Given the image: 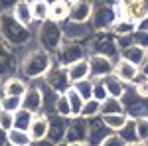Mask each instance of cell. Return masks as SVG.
<instances>
[{
    "label": "cell",
    "mask_w": 148,
    "mask_h": 146,
    "mask_svg": "<svg viewBox=\"0 0 148 146\" xmlns=\"http://www.w3.org/2000/svg\"><path fill=\"white\" fill-rule=\"evenodd\" d=\"M49 67H51V56L44 49H40V47L30 49L24 57L18 59V71H20V77L24 81L42 79Z\"/></svg>",
    "instance_id": "1"
},
{
    "label": "cell",
    "mask_w": 148,
    "mask_h": 146,
    "mask_svg": "<svg viewBox=\"0 0 148 146\" xmlns=\"http://www.w3.org/2000/svg\"><path fill=\"white\" fill-rule=\"evenodd\" d=\"M34 38V30L30 28H24L16 22L10 16V12H2L0 14V40L8 45L10 49H18V47H24L28 45V42Z\"/></svg>",
    "instance_id": "2"
},
{
    "label": "cell",
    "mask_w": 148,
    "mask_h": 146,
    "mask_svg": "<svg viewBox=\"0 0 148 146\" xmlns=\"http://www.w3.org/2000/svg\"><path fill=\"white\" fill-rule=\"evenodd\" d=\"M87 56H101L107 57L111 61L119 59V47H116V40L111 32H95V34L87 40Z\"/></svg>",
    "instance_id": "3"
},
{
    "label": "cell",
    "mask_w": 148,
    "mask_h": 146,
    "mask_svg": "<svg viewBox=\"0 0 148 146\" xmlns=\"http://www.w3.org/2000/svg\"><path fill=\"white\" fill-rule=\"evenodd\" d=\"M38 32H36V40H38V47L47 51L49 56H53L59 45L63 44V34H61V26L56 22H49L46 20L44 24L36 26Z\"/></svg>",
    "instance_id": "4"
},
{
    "label": "cell",
    "mask_w": 148,
    "mask_h": 146,
    "mask_svg": "<svg viewBox=\"0 0 148 146\" xmlns=\"http://www.w3.org/2000/svg\"><path fill=\"white\" fill-rule=\"evenodd\" d=\"M81 59H87V47L79 42H63L59 45V49L51 56V61H56L61 67H69Z\"/></svg>",
    "instance_id": "5"
},
{
    "label": "cell",
    "mask_w": 148,
    "mask_h": 146,
    "mask_svg": "<svg viewBox=\"0 0 148 146\" xmlns=\"http://www.w3.org/2000/svg\"><path fill=\"white\" fill-rule=\"evenodd\" d=\"M123 103V111L128 119L136 121V119H148V99L138 97L136 93L132 91V87H126L125 95L121 97Z\"/></svg>",
    "instance_id": "6"
},
{
    "label": "cell",
    "mask_w": 148,
    "mask_h": 146,
    "mask_svg": "<svg viewBox=\"0 0 148 146\" xmlns=\"http://www.w3.org/2000/svg\"><path fill=\"white\" fill-rule=\"evenodd\" d=\"M116 22V16L111 4L107 2H99V4H93V12H91V24L93 32H111V28Z\"/></svg>",
    "instance_id": "7"
},
{
    "label": "cell",
    "mask_w": 148,
    "mask_h": 146,
    "mask_svg": "<svg viewBox=\"0 0 148 146\" xmlns=\"http://www.w3.org/2000/svg\"><path fill=\"white\" fill-rule=\"evenodd\" d=\"M42 81L46 83L49 89L56 91L57 95H63L71 87V83H69V79H67V69L57 65L56 61H51V67L47 69V73L42 77Z\"/></svg>",
    "instance_id": "8"
},
{
    "label": "cell",
    "mask_w": 148,
    "mask_h": 146,
    "mask_svg": "<svg viewBox=\"0 0 148 146\" xmlns=\"http://www.w3.org/2000/svg\"><path fill=\"white\" fill-rule=\"evenodd\" d=\"M61 34H63V42H79L85 44V40H89L95 32H93L91 24H75V22H63L61 24Z\"/></svg>",
    "instance_id": "9"
},
{
    "label": "cell",
    "mask_w": 148,
    "mask_h": 146,
    "mask_svg": "<svg viewBox=\"0 0 148 146\" xmlns=\"http://www.w3.org/2000/svg\"><path fill=\"white\" fill-rule=\"evenodd\" d=\"M69 146L73 144H85L87 142V121L83 117H73L69 119L67 132H65V140Z\"/></svg>",
    "instance_id": "10"
},
{
    "label": "cell",
    "mask_w": 148,
    "mask_h": 146,
    "mask_svg": "<svg viewBox=\"0 0 148 146\" xmlns=\"http://www.w3.org/2000/svg\"><path fill=\"white\" fill-rule=\"evenodd\" d=\"M16 71H18L16 51L10 49L8 45L0 40V79L4 81V79L12 77V75H16Z\"/></svg>",
    "instance_id": "11"
},
{
    "label": "cell",
    "mask_w": 148,
    "mask_h": 146,
    "mask_svg": "<svg viewBox=\"0 0 148 146\" xmlns=\"http://www.w3.org/2000/svg\"><path fill=\"white\" fill-rule=\"evenodd\" d=\"M123 18L132 24H140L148 18V0H130L123 2Z\"/></svg>",
    "instance_id": "12"
},
{
    "label": "cell",
    "mask_w": 148,
    "mask_h": 146,
    "mask_svg": "<svg viewBox=\"0 0 148 146\" xmlns=\"http://www.w3.org/2000/svg\"><path fill=\"white\" fill-rule=\"evenodd\" d=\"M87 63H89V79H93V81H99L107 75H113L114 61L107 59V57L87 56Z\"/></svg>",
    "instance_id": "13"
},
{
    "label": "cell",
    "mask_w": 148,
    "mask_h": 146,
    "mask_svg": "<svg viewBox=\"0 0 148 146\" xmlns=\"http://www.w3.org/2000/svg\"><path fill=\"white\" fill-rule=\"evenodd\" d=\"M69 119H63L59 114H49L47 117V140L51 144H59L65 140V132H67Z\"/></svg>",
    "instance_id": "14"
},
{
    "label": "cell",
    "mask_w": 148,
    "mask_h": 146,
    "mask_svg": "<svg viewBox=\"0 0 148 146\" xmlns=\"http://www.w3.org/2000/svg\"><path fill=\"white\" fill-rule=\"evenodd\" d=\"M113 132L107 128V124L101 121V117H97V119H89L87 121V146H101V142L107 138V136H111Z\"/></svg>",
    "instance_id": "15"
},
{
    "label": "cell",
    "mask_w": 148,
    "mask_h": 146,
    "mask_svg": "<svg viewBox=\"0 0 148 146\" xmlns=\"http://www.w3.org/2000/svg\"><path fill=\"white\" fill-rule=\"evenodd\" d=\"M91 12H93V2L87 0H75V2H69V22L75 24H87L91 20Z\"/></svg>",
    "instance_id": "16"
},
{
    "label": "cell",
    "mask_w": 148,
    "mask_h": 146,
    "mask_svg": "<svg viewBox=\"0 0 148 146\" xmlns=\"http://www.w3.org/2000/svg\"><path fill=\"white\" fill-rule=\"evenodd\" d=\"M34 83H36V87L40 89V95H42V114H46V117L56 114V103H57L59 95L53 89H49L42 79H36Z\"/></svg>",
    "instance_id": "17"
},
{
    "label": "cell",
    "mask_w": 148,
    "mask_h": 146,
    "mask_svg": "<svg viewBox=\"0 0 148 146\" xmlns=\"http://www.w3.org/2000/svg\"><path fill=\"white\" fill-rule=\"evenodd\" d=\"M138 73H140V67L128 63V61H125V59H116V61H114L113 75L119 79L121 83H125L126 87L132 85V81H134V77H136Z\"/></svg>",
    "instance_id": "18"
},
{
    "label": "cell",
    "mask_w": 148,
    "mask_h": 146,
    "mask_svg": "<svg viewBox=\"0 0 148 146\" xmlns=\"http://www.w3.org/2000/svg\"><path fill=\"white\" fill-rule=\"evenodd\" d=\"M22 109L32 114H42V95L40 89L36 87V83H28V89L22 95Z\"/></svg>",
    "instance_id": "19"
},
{
    "label": "cell",
    "mask_w": 148,
    "mask_h": 146,
    "mask_svg": "<svg viewBox=\"0 0 148 146\" xmlns=\"http://www.w3.org/2000/svg\"><path fill=\"white\" fill-rule=\"evenodd\" d=\"M26 89H28V81H24L20 75H12V77L4 79L0 85V93L4 97H20L22 99Z\"/></svg>",
    "instance_id": "20"
},
{
    "label": "cell",
    "mask_w": 148,
    "mask_h": 146,
    "mask_svg": "<svg viewBox=\"0 0 148 146\" xmlns=\"http://www.w3.org/2000/svg\"><path fill=\"white\" fill-rule=\"evenodd\" d=\"M10 16L16 20V22L24 26V28H30L32 30V26H34V20H32V12H30V2H26V0H20V2H16L14 6H12L10 10Z\"/></svg>",
    "instance_id": "21"
},
{
    "label": "cell",
    "mask_w": 148,
    "mask_h": 146,
    "mask_svg": "<svg viewBox=\"0 0 148 146\" xmlns=\"http://www.w3.org/2000/svg\"><path fill=\"white\" fill-rule=\"evenodd\" d=\"M67 16H69V2H65V0L49 2V10H47V20L49 22H56L61 26L63 22H67Z\"/></svg>",
    "instance_id": "22"
},
{
    "label": "cell",
    "mask_w": 148,
    "mask_h": 146,
    "mask_svg": "<svg viewBox=\"0 0 148 146\" xmlns=\"http://www.w3.org/2000/svg\"><path fill=\"white\" fill-rule=\"evenodd\" d=\"M28 136L32 138V142L44 140L47 136V117L46 114H36L30 128H28Z\"/></svg>",
    "instance_id": "23"
},
{
    "label": "cell",
    "mask_w": 148,
    "mask_h": 146,
    "mask_svg": "<svg viewBox=\"0 0 148 146\" xmlns=\"http://www.w3.org/2000/svg\"><path fill=\"white\" fill-rule=\"evenodd\" d=\"M119 59H125V61L136 65V67H142V65L146 63V51H144L142 47H138V45L132 44L130 47H126V49H123V51L119 53Z\"/></svg>",
    "instance_id": "24"
},
{
    "label": "cell",
    "mask_w": 148,
    "mask_h": 146,
    "mask_svg": "<svg viewBox=\"0 0 148 146\" xmlns=\"http://www.w3.org/2000/svg\"><path fill=\"white\" fill-rule=\"evenodd\" d=\"M65 69H67V79L71 85L89 79V63H87V59H81V61H77V63H73V65H69Z\"/></svg>",
    "instance_id": "25"
},
{
    "label": "cell",
    "mask_w": 148,
    "mask_h": 146,
    "mask_svg": "<svg viewBox=\"0 0 148 146\" xmlns=\"http://www.w3.org/2000/svg\"><path fill=\"white\" fill-rule=\"evenodd\" d=\"M99 81L103 83V87H105V91H107L109 97H113V99H121V97L125 95L126 85H125V83H121L114 75H107V77L99 79Z\"/></svg>",
    "instance_id": "26"
},
{
    "label": "cell",
    "mask_w": 148,
    "mask_h": 146,
    "mask_svg": "<svg viewBox=\"0 0 148 146\" xmlns=\"http://www.w3.org/2000/svg\"><path fill=\"white\" fill-rule=\"evenodd\" d=\"M47 10H49V2H46V0L30 2V12H32V20L36 26H40L47 20Z\"/></svg>",
    "instance_id": "27"
},
{
    "label": "cell",
    "mask_w": 148,
    "mask_h": 146,
    "mask_svg": "<svg viewBox=\"0 0 148 146\" xmlns=\"http://www.w3.org/2000/svg\"><path fill=\"white\" fill-rule=\"evenodd\" d=\"M114 134L119 136L126 146H128V144H136V142H138V138H136V126H134V121H132V119H128V121L125 123V126H123L121 130H116Z\"/></svg>",
    "instance_id": "28"
},
{
    "label": "cell",
    "mask_w": 148,
    "mask_h": 146,
    "mask_svg": "<svg viewBox=\"0 0 148 146\" xmlns=\"http://www.w3.org/2000/svg\"><path fill=\"white\" fill-rule=\"evenodd\" d=\"M65 99H67V105H69V111H71V119L73 117H81V111H83V105H85V101L81 99L79 95L75 93V91L69 87L65 93Z\"/></svg>",
    "instance_id": "29"
},
{
    "label": "cell",
    "mask_w": 148,
    "mask_h": 146,
    "mask_svg": "<svg viewBox=\"0 0 148 146\" xmlns=\"http://www.w3.org/2000/svg\"><path fill=\"white\" fill-rule=\"evenodd\" d=\"M123 111V103L121 99H113V97H107L105 101L101 103V111H99V117H109V114H121Z\"/></svg>",
    "instance_id": "30"
},
{
    "label": "cell",
    "mask_w": 148,
    "mask_h": 146,
    "mask_svg": "<svg viewBox=\"0 0 148 146\" xmlns=\"http://www.w3.org/2000/svg\"><path fill=\"white\" fill-rule=\"evenodd\" d=\"M34 117H36V114L24 111V109L16 111V112H14V126H12V128L28 132V128H30V124H32V121H34Z\"/></svg>",
    "instance_id": "31"
},
{
    "label": "cell",
    "mask_w": 148,
    "mask_h": 146,
    "mask_svg": "<svg viewBox=\"0 0 148 146\" xmlns=\"http://www.w3.org/2000/svg\"><path fill=\"white\" fill-rule=\"evenodd\" d=\"M6 138H8V144L10 146H32V138L28 136V132H24V130L10 128L6 132Z\"/></svg>",
    "instance_id": "32"
},
{
    "label": "cell",
    "mask_w": 148,
    "mask_h": 146,
    "mask_svg": "<svg viewBox=\"0 0 148 146\" xmlns=\"http://www.w3.org/2000/svg\"><path fill=\"white\" fill-rule=\"evenodd\" d=\"M136 32V24L128 22V20H125V18H121V20H116L114 22V26L111 28V34L116 38V36H132Z\"/></svg>",
    "instance_id": "33"
},
{
    "label": "cell",
    "mask_w": 148,
    "mask_h": 146,
    "mask_svg": "<svg viewBox=\"0 0 148 146\" xmlns=\"http://www.w3.org/2000/svg\"><path fill=\"white\" fill-rule=\"evenodd\" d=\"M101 121L107 124V128L111 130V132H116V130H121L125 123L128 121V117H126L125 112H121V114H109V117H101Z\"/></svg>",
    "instance_id": "34"
},
{
    "label": "cell",
    "mask_w": 148,
    "mask_h": 146,
    "mask_svg": "<svg viewBox=\"0 0 148 146\" xmlns=\"http://www.w3.org/2000/svg\"><path fill=\"white\" fill-rule=\"evenodd\" d=\"M71 89L75 91L83 101H89L93 97V79H85V81H79V83H73Z\"/></svg>",
    "instance_id": "35"
},
{
    "label": "cell",
    "mask_w": 148,
    "mask_h": 146,
    "mask_svg": "<svg viewBox=\"0 0 148 146\" xmlns=\"http://www.w3.org/2000/svg\"><path fill=\"white\" fill-rule=\"evenodd\" d=\"M22 109V99L20 97H0V111H6V112H14Z\"/></svg>",
    "instance_id": "36"
},
{
    "label": "cell",
    "mask_w": 148,
    "mask_h": 146,
    "mask_svg": "<svg viewBox=\"0 0 148 146\" xmlns=\"http://www.w3.org/2000/svg\"><path fill=\"white\" fill-rule=\"evenodd\" d=\"M99 111H101V103H97L95 99H89V101H85V105H83L81 117H83L85 121L97 119V117H99Z\"/></svg>",
    "instance_id": "37"
},
{
    "label": "cell",
    "mask_w": 148,
    "mask_h": 146,
    "mask_svg": "<svg viewBox=\"0 0 148 146\" xmlns=\"http://www.w3.org/2000/svg\"><path fill=\"white\" fill-rule=\"evenodd\" d=\"M136 126V138L140 144H148V119H136L134 121Z\"/></svg>",
    "instance_id": "38"
},
{
    "label": "cell",
    "mask_w": 148,
    "mask_h": 146,
    "mask_svg": "<svg viewBox=\"0 0 148 146\" xmlns=\"http://www.w3.org/2000/svg\"><path fill=\"white\" fill-rule=\"evenodd\" d=\"M56 114L63 117V119H71V111H69V105H67V99H65V95H59V97H57V103H56Z\"/></svg>",
    "instance_id": "39"
},
{
    "label": "cell",
    "mask_w": 148,
    "mask_h": 146,
    "mask_svg": "<svg viewBox=\"0 0 148 146\" xmlns=\"http://www.w3.org/2000/svg\"><path fill=\"white\" fill-rule=\"evenodd\" d=\"M107 97H109V95H107V91H105L101 81H93V97L91 99H95L97 103H103Z\"/></svg>",
    "instance_id": "40"
},
{
    "label": "cell",
    "mask_w": 148,
    "mask_h": 146,
    "mask_svg": "<svg viewBox=\"0 0 148 146\" xmlns=\"http://www.w3.org/2000/svg\"><path fill=\"white\" fill-rule=\"evenodd\" d=\"M12 126H14V114L6 112V111H0V128L8 132Z\"/></svg>",
    "instance_id": "41"
},
{
    "label": "cell",
    "mask_w": 148,
    "mask_h": 146,
    "mask_svg": "<svg viewBox=\"0 0 148 146\" xmlns=\"http://www.w3.org/2000/svg\"><path fill=\"white\" fill-rule=\"evenodd\" d=\"M132 40H134V45H138V47H142L144 51L148 49V32H134V36H132Z\"/></svg>",
    "instance_id": "42"
},
{
    "label": "cell",
    "mask_w": 148,
    "mask_h": 146,
    "mask_svg": "<svg viewBox=\"0 0 148 146\" xmlns=\"http://www.w3.org/2000/svg\"><path fill=\"white\" fill-rule=\"evenodd\" d=\"M132 91L136 93L138 97H142V99H148V77L144 81H138L136 85H132Z\"/></svg>",
    "instance_id": "43"
},
{
    "label": "cell",
    "mask_w": 148,
    "mask_h": 146,
    "mask_svg": "<svg viewBox=\"0 0 148 146\" xmlns=\"http://www.w3.org/2000/svg\"><path fill=\"white\" fill-rule=\"evenodd\" d=\"M101 146H126V144H125V142H123V140H121V138H119V136L113 132L111 136H107V138L103 140Z\"/></svg>",
    "instance_id": "44"
},
{
    "label": "cell",
    "mask_w": 148,
    "mask_h": 146,
    "mask_svg": "<svg viewBox=\"0 0 148 146\" xmlns=\"http://www.w3.org/2000/svg\"><path fill=\"white\" fill-rule=\"evenodd\" d=\"M136 30H138V32H148V18L144 20V22H140V24H138V26H136Z\"/></svg>",
    "instance_id": "45"
},
{
    "label": "cell",
    "mask_w": 148,
    "mask_h": 146,
    "mask_svg": "<svg viewBox=\"0 0 148 146\" xmlns=\"http://www.w3.org/2000/svg\"><path fill=\"white\" fill-rule=\"evenodd\" d=\"M8 144V138H6V130L0 128V146H6Z\"/></svg>",
    "instance_id": "46"
},
{
    "label": "cell",
    "mask_w": 148,
    "mask_h": 146,
    "mask_svg": "<svg viewBox=\"0 0 148 146\" xmlns=\"http://www.w3.org/2000/svg\"><path fill=\"white\" fill-rule=\"evenodd\" d=\"M32 146H53L47 138H44V140H38V142H32Z\"/></svg>",
    "instance_id": "47"
},
{
    "label": "cell",
    "mask_w": 148,
    "mask_h": 146,
    "mask_svg": "<svg viewBox=\"0 0 148 146\" xmlns=\"http://www.w3.org/2000/svg\"><path fill=\"white\" fill-rule=\"evenodd\" d=\"M140 73H144V75L148 77V63H144V65L140 67Z\"/></svg>",
    "instance_id": "48"
},
{
    "label": "cell",
    "mask_w": 148,
    "mask_h": 146,
    "mask_svg": "<svg viewBox=\"0 0 148 146\" xmlns=\"http://www.w3.org/2000/svg\"><path fill=\"white\" fill-rule=\"evenodd\" d=\"M53 146H69L67 142H59V144H53Z\"/></svg>",
    "instance_id": "49"
},
{
    "label": "cell",
    "mask_w": 148,
    "mask_h": 146,
    "mask_svg": "<svg viewBox=\"0 0 148 146\" xmlns=\"http://www.w3.org/2000/svg\"><path fill=\"white\" fill-rule=\"evenodd\" d=\"M128 146H148V144H140V142H136V144H128Z\"/></svg>",
    "instance_id": "50"
},
{
    "label": "cell",
    "mask_w": 148,
    "mask_h": 146,
    "mask_svg": "<svg viewBox=\"0 0 148 146\" xmlns=\"http://www.w3.org/2000/svg\"><path fill=\"white\" fill-rule=\"evenodd\" d=\"M146 63H148V49H146Z\"/></svg>",
    "instance_id": "51"
},
{
    "label": "cell",
    "mask_w": 148,
    "mask_h": 146,
    "mask_svg": "<svg viewBox=\"0 0 148 146\" xmlns=\"http://www.w3.org/2000/svg\"><path fill=\"white\" fill-rule=\"evenodd\" d=\"M73 146H87V144H73Z\"/></svg>",
    "instance_id": "52"
},
{
    "label": "cell",
    "mask_w": 148,
    "mask_h": 146,
    "mask_svg": "<svg viewBox=\"0 0 148 146\" xmlns=\"http://www.w3.org/2000/svg\"><path fill=\"white\" fill-rule=\"evenodd\" d=\"M0 85H2V79H0Z\"/></svg>",
    "instance_id": "53"
},
{
    "label": "cell",
    "mask_w": 148,
    "mask_h": 146,
    "mask_svg": "<svg viewBox=\"0 0 148 146\" xmlns=\"http://www.w3.org/2000/svg\"><path fill=\"white\" fill-rule=\"evenodd\" d=\"M0 97H2V93H0Z\"/></svg>",
    "instance_id": "54"
},
{
    "label": "cell",
    "mask_w": 148,
    "mask_h": 146,
    "mask_svg": "<svg viewBox=\"0 0 148 146\" xmlns=\"http://www.w3.org/2000/svg\"><path fill=\"white\" fill-rule=\"evenodd\" d=\"M6 146H10V144H6Z\"/></svg>",
    "instance_id": "55"
}]
</instances>
